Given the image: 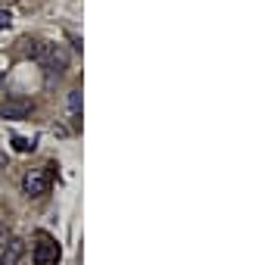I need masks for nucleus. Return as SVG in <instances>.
I'll return each mask as SVG.
<instances>
[{
    "mask_svg": "<svg viewBox=\"0 0 280 265\" xmlns=\"http://www.w3.org/2000/svg\"><path fill=\"white\" fill-rule=\"evenodd\" d=\"M50 184H53V166L31 169V172H25V178H22V187H25L28 197H44V194L50 191Z\"/></svg>",
    "mask_w": 280,
    "mask_h": 265,
    "instance_id": "nucleus-1",
    "label": "nucleus"
},
{
    "mask_svg": "<svg viewBox=\"0 0 280 265\" xmlns=\"http://www.w3.org/2000/svg\"><path fill=\"white\" fill-rule=\"evenodd\" d=\"M56 259H59V247H56L47 234H41V237H37V243H34L31 262H34V265H50V262H56Z\"/></svg>",
    "mask_w": 280,
    "mask_h": 265,
    "instance_id": "nucleus-2",
    "label": "nucleus"
},
{
    "mask_svg": "<svg viewBox=\"0 0 280 265\" xmlns=\"http://www.w3.org/2000/svg\"><path fill=\"white\" fill-rule=\"evenodd\" d=\"M0 116H4V119H28L31 116V100L13 97L7 103H0Z\"/></svg>",
    "mask_w": 280,
    "mask_h": 265,
    "instance_id": "nucleus-3",
    "label": "nucleus"
},
{
    "mask_svg": "<svg viewBox=\"0 0 280 265\" xmlns=\"http://www.w3.org/2000/svg\"><path fill=\"white\" fill-rule=\"evenodd\" d=\"M0 256H4V265H16L19 256H22V240L10 237V240L4 243V250H0Z\"/></svg>",
    "mask_w": 280,
    "mask_h": 265,
    "instance_id": "nucleus-4",
    "label": "nucleus"
},
{
    "mask_svg": "<svg viewBox=\"0 0 280 265\" xmlns=\"http://www.w3.org/2000/svg\"><path fill=\"white\" fill-rule=\"evenodd\" d=\"M69 112H72V119L78 125V119H81V91H72L69 94Z\"/></svg>",
    "mask_w": 280,
    "mask_h": 265,
    "instance_id": "nucleus-5",
    "label": "nucleus"
},
{
    "mask_svg": "<svg viewBox=\"0 0 280 265\" xmlns=\"http://www.w3.org/2000/svg\"><path fill=\"white\" fill-rule=\"evenodd\" d=\"M13 150H16V153H31V150H34V140H28V137H13Z\"/></svg>",
    "mask_w": 280,
    "mask_h": 265,
    "instance_id": "nucleus-6",
    "label": "nucleus"
},
{
    "mask_svg": "<svg viewBox=\"0 0 280 265\" xmlns=\"http://www.w3.org/2000/svg\"><path fill=\"white\" fill-rule=\"evenodd\" d=\"M7 240H10V231H7V225H0V250H4Z\"/></svg>",
    "mask_w": 280,
    "mask_h": 265,
    "instance_id": "nucleus-7",
    "label": "nucleus"
},
{
    "mask_svg": "<svg viewBox=\"0 0 280 265\" xmlns=\"http://www.w3.org/2000/svg\"><path fill=\"white\" fill-rule=\"evenodd\" d=\"M10 25V13L7 10H0V28H7Z\"/></svg>",
    "mask_w": 280,
    "mask_h": 265,
    "instance_id": "nucleus-8",
    "label": "nucleus"
},
{
    "mask_svg": "<svg viewBox=\"0 0 280 265\" xmlns=\"http://www.w3.org/2000/svg\"><path fill=\"white\" fill-rule=\"evenodd\" d=\"M0 265H4V256H0Z\"/></svg>",
    "mask_w": 280,
    "mask_h": 265,
    "instance_id": "nucleus-9",
    "label": "nucleus"
},
{
    "mask_svg": "<svg viewBox=\"0 0 280 265\" xmlns=\"http://www.w3.org/2000/svg\"><path fill=\"white\" fill-rule=\"evenodd\" d=\"M0 78H4V72H0Z\"/></svg>",
    "mask_w": 280,
    "mask_h": 265,
    "instance_id": "nucleus-10",
    "label": "nucleus"
}]
</instances>
